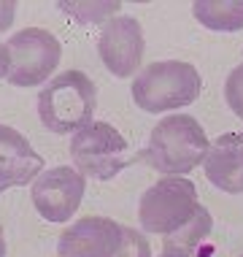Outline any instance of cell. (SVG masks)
<instances>
[{
    "instance_id": "5",
    "label": "cell",
    "mask_w": 243,
    "mask_h": 257,
    "mask_svg": "<svg viewBox=\"0 0 243 257\" xmlns=\"http://www.w3.org/2000/svg\"><path fill=\"white\" fill-rule=\"evenodd\" d=\"M71 157L79 173L108 182L122 173L135 157H127V141L114 124L89 122L71 138Z\"/></svg>"
},
{
    "instance_id": "17",
    "label": "cell",
    "mask_w": 243,
    "mask_h": 257,
    "mask_svg": "<svg viewBox=\"0 0 243 257\" xmlns=\"http://www.w3.org/2000/svg\"><path fill=\"white\" fill-rule=\"evenodd\" d=\"M3 76H9V49H6V44L0 41V79Z\"/></svg>"
},
{
    "instance_id": "3",
    "label": "cell",
    "mask_w": 243,
    "mask_h": 257,
    "mask_svg": "<svg viewBox=\"0 0 243 257\" xmlns=\"http://www.w3.org/2000/svg\"><path fill=\"white\" fill-rule=\"evenodd\" d=\"M97 108V87L87 73L65 71L54 76L38 95V116L57 136L79 133L92 122Z\"/></svg>"
},
{
    "instance_id": "11",
    "label": "cell",
    "mask_w": 243,
    "mask_h": 257,
    "mask_svg": "<svg viewBox=\"0 0 243 257\" xmlns=\"http://www.w3.org/2000/svg\"><path fill=\"white\" fill-rule=\"evenodd\" d=\"M41 168H44V157L30 147V141L19 130L0 124V171H6L11 184L25 187L38 176Z\"/></svg>"
},
{
    "instance_id": "19",
    "label": "cell",
    "mask_w": 243,
    "mask_h": 257,
    "mask_svg": "<svg viewBox=\"0 0 243 257\" xmlns=\"http://www.w3.org/2000/svg\"><path fill=\"white\" fill-rule=\"evenodd\" d=\"M9 187H14V184H11V179L6 176V171H0V192H3V190H9Z\"/></svg>"
},
{
    "instance_id": "10",
    "label": "cell",
    "mask_w": 243,
    "mask_h": 257,
    "mask_svg": "<svg viewBox=\"0 0 243 257\" xmlns=\"http://www.w3.org/2000/svg\"><path fill=\"white\" fill-rule=\"evenodd\" d=\"M205 176L221 192H243V133H224L208 149L203 163Z\"/></svg>"
},
{
    "instance_id": "14",
    "label": "cell",
    "mask_w": 243,
    "mask_h": 257,
    "mask_svg": "<svg viewBox=\"0 0 243 257\" xmlns=\"http://www.w3.org/2000/svg\"><path fill=\"white\" fill-rule=\"evenodd\" d=\"M114 257H151V246L135 227H122V244Z\"/></svg>"
},
{
    "instance_id": "7",
    "label": "cell",
    "mask_w": 243,
    "mask_h": 257,
    "mask_svg": "<svg viewBox=\"0 0 243 257\" xmlns=\"http://www.w3.org/2000/svg\"><path fill=\"white\" fill-rule=\"evenodd\" d=\"M87 190V176L71 165L49 168L33 184V206L49 222H68L79 211Z\"/></svg>"
},
{
    "instance_id": "8",
    "label": "cell",
    "mask_w": 243,
    "mask_h": 257,
    "mask_svg": "<svg viewBox=\"0 0 243 257\" xmlns=\"http://www.w3.org/2000/svg\"><path fill=\"white\" fill-rule=\"evenodd\" d=\"M143 27L135 17H111L97 36V54L103 65L119 79L135 76L143 60Z\"/></svg>"
},
{
    "instance_id": "6",
    "label": "cell",
    "mask_w": 243,
    "mask_h": 257,
    "mask_svg": "<svg viewBox=\"0 0 243 257\" xmlns=\"http://www.w3.org/2000/svg\"><path fill=\"white\" fill-rule=\"evenodd\" d=\"M9 49V76L14 87H36L49 81V76L57 71L62 46L60 41L44 27H25L14 38L6 41Z\"/></svg>"
},
{
    "instance_id": "2",
    "label": "cell",
    "mask_w": 243,
    "mask_h": 257,
    "mask_svg": "<svg viewBox=\"0 0 243 257\" xmlns=\"http://www.w3.org/2000/svg\"><path fill=\"white\" fill-rule=\"evenodd\" d=\"M211 141L200 122L189 114H173L157 122V127L149 136V147L135 160L149 163L154 171L168 176H184L192 168L205 163Z\"/></svg>"
},
{
    "instance_id": "12",
    "label": "cell",
    "mask_w": 243,
    "mask_h": 257,
    "mask_svg": "<svg viewBox=\"0 0 243 257\" xmlns=\"http://www.w3.org/2000/svg\"><path fill=\"white\" fill-rule=\"evenodd\" d=\"M192 14L200 25L221 33L243 30V0H197Z\"/></svg>"
},
{
    "instance_id": "18",
    "label": "cell",
    "mask_w": 243,
    "mask_h": 257,
    "mask_svg": "<svg viewBox=\"0 0 243 257\" xmlns=\"http://www.w3.org/2000/svg\"><path fill=\"white\" fill-rule=\"evenodd\" d=\"M159 257H192L186 249H178V246H162V252Z\"/></svg>"
},
{
    "instance_id": "13",
    "label": "cell",
    "mask_w": 243,
    "mask_h": 257,
    "mask_svg": "<svg viewBox=\"0 0 243 257\" xmlns=\"http://www.w3.org/2000/svg\"><path fill=\"white\" fill-rule=\"evenodd\" d=\"M62 11H71L79 22H103L106 17L119 11V3H60Z\"/></svg>"
},
{
    "instance_id": "15",
    "label": "cell",
    "mask_w": 243,
    "mask_h": 257,
    "mask_svg": "<svg viewBox=\"0 0 243 257\" xmlns=\"http://www.w3.org/2000/svg\"><path fill=\"white\" fill-rule=\"evenodd\" d=\"M224 100H227V106L232 108V114L243 119V62L238 68H232V73L227 76V81H224Z\"/></svg>"
},
{
    "instance_id": "9",
    "label": "cell",
    "mask_w": 243,
    "mask_h": 257,
    "mask_svg": "<svg viewBox=\"0 0 243 257\" xmlns=\"http://www.w3.org/2000/svg\"><path fill=\"white\" fill-rule=\"evenodd\" d=\"M122 244V225L108 217H84L62 230L60 257H114Z\"/></svg>"
},
{
    "instance_id": "20",
    "label": "cell",
    "mask_w": 243,
    "mask_h": 257,
    "mask_svg": "<svg viewBox=\"0 0 243 257\" xmlns=\"http://www.w3.org/2000/svg\"><path fill=\"white\" fill-rule=\"evenodd\" d=\"M0 257H6V235H3V227H0Z\"/></svg>"
},
{
    "instance_id": "16",
    "label": "cell",
    "mask_w": 243,
    "mask_h": 257,
    "mask_svg": "<svg viewBox=\"0 0 243 257\" xmlns=\"http://www.w3.org/2000/svg\"><path fill=\"white\" fill-rule=\"evenodd\" d=\"M14 14H17V3H6V0H0V33H6L9 27L14 25Z\"/></svg>"
},
{
    "instance_id": "4",
    "label": "cell",
    "mask_w": 243,
    "mask_h": 257,
    "mask_svg": "<svg viewBox=\"0 0 243 257\" xmlns=\"http://www.w3.org/2000/svg\"><path fill=\"white\" fill-rule=\"evenodd\" d=\"M200 81L197 68L189 62L178 60H162L146 65L133 81V100L138 108L149 111V114H162L189 106L200 98Z\"/></svg>"
},
{
    "instance_id": "1",
    "label": "cell",
    "mask_w": 243,
    "mask_h": 257,
    "mask_svg": "<svg viewBox=\"0 0 243 257\" xmlns=\"http://www.w3.org/2000/svg\"><path fill=\"white\" fill-rule=\"evenodd\" d=\"M141 227L165 238V246L192 252L211 233V214L197 200V190L189 179L168 176L151 184L141 198Z\"/></svg>"
}]
</instances>
